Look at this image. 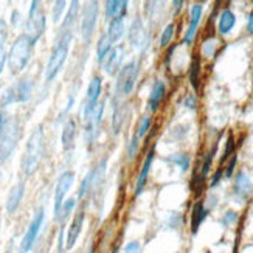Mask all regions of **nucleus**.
I'll return each mask as SVG.
<instances>
[{
	"mask_svg": "<svg viewBox=\"0 0 253 253\" xmlns=\"http://www.w3.org/2000/svg\"><path fill=\"white\" fill-rule=\"evenodd\" d=\"M183 5V2H174V6H175V13H177V11L180 9V6Z\"/></svg>",
	"mask_w": 253,
	"mask_h": 253,
	"instance_id": "nucleus-47",
	"label": "nucleus"
},
{
	"mask_svg": "<svg viewBox=\"0 0 253 253\" xmlns=\"http://www.w3.org/2000/svg\"><path fill=\"white\" fill-rule=\"evenodd\" d=\"M233 191H235V196L241 201H244L249 197V194L252 191V182H250V177L244 171L236 174V179L233 183Z\"/></svg>",
	"mask_w": 253,
	"mask_h": 253,
	"instance_id": "nucleus-16",
	"label": "nucleus"
},
{
	"mask_svg": "<svg viewBox=\"0 0 253 253\" xmlns=\"http://www.w3.org/2000/svg\"><path fill=\"white\" fill-rule=\"evenodd\" d=\"M129 42L134 47H141V43L145 42V28L140 19H135L132 22L130 30H129Z\"/></svg>",
	"mask_w": 253,
	"mask_h": 253,
	"instance_id": "nucleus-21",
	"label": "nucleus"
},
{
	"mask_svg": "<svg viewBox=\"0 0 253 253\" xmlns=\"http://www.w3.org/2000/svg\"><path fill=\"white\" fill-rule=\"evenodd\" d=\"M123 54H125L123 47H115L111 50V53L107 54V58L103 61L104 62L103 69L107 75H115L120 70V65H122V61H123Z\"/></svg>",
	"mask_w": 253,
	"mask_h": 253,
	"instance_id": "nucleus-14",
	"label": "nucleus"
},
{
	"mask_svg": "<svg viewBox=\"0 0 253 253\" xmlns=\"http://www.w3.org/2000/svg\"><path fill=\"white\" fill-rule=\"evenodd\" d=\"M154 156H156V151H154V148H152V149L148 152V156H146V159H145V163H143L141 171H140V174H138V179H137V183H135V196H140L141 191L145 190V185H146L148 175H149V171H151V165H152Z\"/></svg>",
	"mask_w": 253,
	"mask_h": 253,
	"instance_id": "nucleus-18",
	"label": "nucleus"
},
{
	"mask_svg": "<svg viewBox=\"0 0 253 253\" xmlns=\"http://www.w3.org/2000/svg\"><path fill=\"white\" fill-rule=\"evenodd\" d=\"M65 2H62V0H59V2H54L53 5V11H51V16H53V22L54 24H58V22L61 20L62 17V13H64V9H65Z\"/></svg>",
	"mask_w": 253,
	"mask_h": 253,
	"instance_id": "nucleus-37",
	"label": "nucleus"
},
{
	"mask_svg": "<svg viewBox=\"0 0 253 253\" xmlns=\"http://www.w3.org/2000/svg\"><path fill=\"white\" fill-rule=\"evenodd\" d=\"M174 36V24H169L165 27V30L162 31V36H160V47H167L168 43L171 42Z\"/></svg>",
	"mask_w": 253,
	"mask_h": 253,
	"instance_id": "nucleus-35",
	"label": "nucleus"
},
{
	"mask_svg": "<svg viewBox=\"0 0 253 253\" xmlns=\"http://www.w3.org/2000/svg\"><path fill=\"white\" fill-rule=\"evenodd\" d=\"M103 114H104V103H98L95 111L92 112L89 120H87V126H85V137H87V140H89V143H93L98 138V132H100Z\"/></svg>",
	"mask_w": 253,
	"mask_h": 253,
	"instance_id": "nucleus-12",
	"label": "nucleus"
},
{
	"mask_svg": "<svg viewBox=\"0 0 253 253\" xmlns=\"http://www.w3.org/2000/svg\"><path fill=\"white\" fill-rule=\"evenodd\" d=\"M127 2H118V0H109L106 2V17H123L126 13Z\"/></svg>",
	"mask_w": 253,
	"mask_h": 253,
	"instance_id": "nucleus-26",
	"label": "nucleus"
},
{
	"mask_svg": "<svg viewBox=\"0 0 253 253\" xmlns=\"http://www.w3.org/2000/svg\"><path fill=\"white\" fill-rule=\"evenodd\" d=\"M106 167H107V160L103 159L100 160V163L89 172V182H90V190H96L98 186L101 185L103 179H104V172H106Z\"/></svg>",
	"mask_w": 253,
	"mask_h": 253,
	"instance_id": "nucleus-22",
	"label": "nucleus"
},
{
	"mask_svg": "<svg viewBox=\"0 0 253 253\" xmlns=\"http://www.w3.org/2000/svg\"><path fill=\"white\" fill-rule=\"evenodd\" d=\"M72 39H73V33H59V36L56 39V45H54L48 64L45 67V80L48 83L56 78V75L62 69L65 59H67Z\"/></svg>",
	"mask_w": 253,
	"mask_h": 253,
	"instance_id": "nucleus-3",
	"label": "nucleus"
},
{
	"mask_svg": "<svg viewBox=\"0 0 253 253\" xmlns=\"http://www.w3.org/2000/svg\"><path fill=\"white\" fill-rule=\"evenodd\" d=\"M45 25H47L45 16H43V13H42V9L39 6V2H31L25 35L31 39L33 43H36L38 39L42 36L43 30H45Z\"/></svg>",
	"mask_w": 253,
	"mask_h": 253,
	"instance_id": "nucleus-7",
	"label": "nucleus"
},
{
	"mask_svg": "<svg viewBox=\"0 0 253 253\" xmlns=\"http://www.w3.org/2000/svg\"><path fill=\"white\" fill-rule=\"evenodd\" d=\"M236 221H238V213L233 211V210H227V211L224 213L222 219H221V225L225 227V228H228V227L235 225Z\"/></svg>",
	"mask_w": 253,
	"mask_h": 253,
	"instance_id": "nucleus-36",
	"label": "nucleus"
},
{
	"mask_svg": "<svg viewBox=\"0 0 253 253\" xmlns=\"http://www.w3.org/2000/svg\"><path fill=\"white\" fill-rule=\"evenodd\" d=\"M100 93H101V78L100 76H93L89 87H87V95H85V100L83 104V117L85 122L89 120V117L95 111L98 100H100Z\"/></svg>",
	"mask_w": 253,
	"mask_h": 253,
	"instance_id": "nucleus-9",
	"label": "nucleus"
},
{
	"mask_svg": "<svg viewBox=\"0 0 253 253\" xmlns=\"http://www.w3.org/2000/svg\"><path fill=\"white\" fill-rule=\"evenodd\" d=\"M19 140V123L6 111H0V163L13 154Z\"/></svg>",
	"mask_w": 253,
	"mask_h": 253,
	"instance_id": "nucleus-1",
	"label": "nucleus"
},
{
	"mask_svg": "<svg viewBox=\"0 0 253 253\" xmlns=\"http://www.w3.org/2000/svg\"><path fill=\"white\" fill-rule=\"evenodd\" d=\"M125 35V19L123 17H115L111 20L109 24V30H107V36L112 42H117L123 38Z\"/></svg>",
	"mask_w": 253,
	"mask_h": 253,
	"instance_id": "nucleus-24",
	"label": "nucleus"
},
{
	"mask_svg": "<svg viewBox=\"0 0 253 253\" xmlns=\"http://www.w3.org/2000/svg\"><path fill=\"white\" fill-rule=\"evenodd\" d=\"M85 253H95V247H93V244H92V246L89 247V250H87Z\"/></svg>",
	"mask_w": 253,
	"mask_h": 253,
	"instance_id": "nucleus-48",
	"label": "nucleus"
},
{
	"mask_svg": "<svg viewBox=\"0 0 253 253\" xmlns=\"http://www.w3.org/2000/svg\"><path fill=\"white\" fill-rule=\"evenodd\" d=\"M73 208H75V199H73V197H70V199H67V201H64V204H62V207L59 208L58 214L54 216V219H56V222L64 224V222L69 219L70 213L73 211Z\"/></svg>",
	"mask_w": 253,
	"mask_h": 253,
	"instance_id": "nucleus-31",
	"label": "nucleus"
},
{
	"mask_svg": "<svg viewBox=\"0 0 253 253\" xmlns=\"http://www.w3.org/2000/svg\"><path fill=\"white\" fill-rule=\"evenodd\" d=\"M151 127V117L149 115H145L141 120H140V123H138V127H137V132H135V137L140 140L146 135V132L149 130Z\"/></svg>",
	"mask_w": 253,
	"mask_h": 253,
	"instance_id": "nucleus-34",
	"label": "nucleus"
},
{
	"mask_svg": "<svg viewBox=\"0 0 253 253\" xmlns=\"http://www.w3.org/2000/svg\"><path fill=\"white\" fill-rule=\"evenodd\" d=\"M233 151H235V138H233L232 134H230L228 138H227V143H225V151H224L222 157H221V163H224L230 157V154H232Z\"/></svg>",
	"mask_w": 253,
	"mask_h": 253,
	"instance_id": "nucleus-38",
	"label": "nucleus"
},
{
	"mask_svg": "<svg viewBox=\"0 0 253 253\" xmlns=\"http://www.w3.org/2000/svg\"><path fill=\"white\" fill-rule=\"evenodd\" d=\"M43 141H45L43 140V130L39 126L30 135L28 143L25 146L24 157H22V171H24L25 175H31L38 169L43 156V148H45V143Z\"/></svg>",
	"mask_w": 253,
	"mask_h": 253,
	"instance_id": "nucleus-2",
	"label": "nucleus"
},
{
	"mask_svg": "<svg viewBox=\"0 0 253 253\" xmlns=\"http://www.w3.org/2000/svg\"><path fill=\"white\" fill-rule=\"evenodd\" d=\"M137 151H138V138L134 135L129 141V146H127V159L132 160L137 156Z\"/></svg>",
	"mask_w": 253,
	"mask_h": 253,
	"instance_id": "nucleus-39",
	"label": "nucleus"
},
{
	"mask_svg": "<svg viewBox=\"0 0 253 253\" xmlns=\"http://www.w3.org/2000/svg\"><path fill=\"white\" fill-rule=\"evenodd\" d=\"M185 106L188 109H194L196 107V96L194 95H188L185 98Z\"/></svg>",
	"mask_w": 253,
	"mask_h": 253,
	"instance_id": "nucleus-44",
	"label": "nucleus"
},
{
	"mask_svg": "<svg viewBox=\"0 0 253 253\" xmlns=\"http://www.w3.org/2000/svg\"><path fill=\"white\" fill-rule=\"evenodd\" d=\"M199 73H201V61L199 58H194L191 62V69H190V81H191V85L194 87V90L199 89Z\"/></svg>",
	"mask_w": 253,
	"mask_h": 253,
	"instance_id": "nucleus-33",
	"label": "nucleus"
},
{
	"mask_svg": "<svg viewBox=\"0 0 253 253\" xmlns=\"http://www.w3.org/2000/svg\"><path fill=\"white\" fill-rule=\"evenodd\" d=\"M111 50H112V41L109 39L107 35H103L100 38V41H98V43H96V58H98V62H103L107 58V54L111 53Z\"/></svg>",
	"mask_w": 253,
	"mask_h": 253,
	"instance_id": "nucleus-29",
	"label": "nucleus"
},
{
	"mask_svg": "<svg viewBox=\"0 0 253 253\" xmlns=\"http://www.w3.org/2000/svg\"><path fill=\"white\" fill-rule=\"evenodd\" d=\"M202 5H193L191 6V17H190V27L186 30V35H185V39L183 42L185 43H191L194 36H196V31L199 28V22H201V17H202Z\"/></svg>",
	"mask_w": 253,
	"mask_h": 253,
	"instance_id": "nucleus-19",
	"label": "nucleus"
},
{
	"mask_svg": "<svg viewBox=\"0 0 253 253\" xmlns=\"http://www.w3.org/2000/svg\"><path fill=\"white\" fill-rule=\"evenodd\" d=\"M236 24V17L233 14V11L232 9H224L221 16H219V33L221 35H228L230 31L233 30Z\"/></svg>",
	"mask_w": 253,
	"mask_h": 253,
	"instance_id": "nucleus-23",
	"label": "nucleus"
},
{
	"mask_svg": "<svg viewBox=\"0 0 253 253\" xmlns=\"http://www.w3.org/2000/svg\"><path fill=\"white\" fill-rule=\"evenodd\" d=\"M247 30H249V33L250 35H253V11L250 13V16H249V22H247Z\"/></svg>",
	"mask_w": 253,
	"mask_h": 253,
	"instance_id": "nucleus-45",
	"label": "nucleus"
},
{
	"mask_svg": "<svg viewBox=\"0 0 253 253\" xmlns=\"http://www.w3.org/2000/svg\"><path fill=\"white\" fill-rule=\"evenodd\" d=\"M236 162H238V157L233 156L232 160H230V163H228L227 169H225V177H227V179L232 177V174H233V171H235V167H236Z\"/></svg>",
	"mask_w": 253,
	"mask_h": 253,
	"instance_id": "nucleus-42",
	"label": "nucleus"
},
{
	"mask_svg": "<svg viewBox=\"0 0 253 253\" xmlns=\"http://www.w3.org/2000/svg\"><path fill=\"white\" fill-rule=\"evenodd\" d=\"M11 22H13L14 27L19 24V13H17V11H14V13H13V20H11Z\"/></svg>",
	"mask_w": 253,
	"mask_h": 253,
	"instance_id": "nucleus-46",
	"label": "nucleus"
},
{
	"mask_svg": "<svg viewBox=\"0 0 253 253\" xmlns=\"http://www.w3.org/2000/svg\"><path fill=\"white\" fill-rule=\"evenodd\" d=\"M216 47L214 41H208V42H204V47H202V51L205 56H213V50Z\"/></svg>",
	"mask_w": 253,
	"mask_h": 253,
	"instance_id": "nucleus-41",
	"label": "nucleus"
},
{
	"mask_svg": "<svg viewBox=\"0 0 253 253\" xmlns=\"http://www.w3.org/2000/svg\"><path fill=\"white\" fill-rule=\"evenodd\" d=\"M98 19V2H89L83 11V22H81V36L84 41L89 42L96 27Z\"/></svg>",
	"mask_w": 253,
	"mask_h": 253,
	"instance_id": "nucleus-10",
	"label": "nucleus"
},
{
	"mask_svg": "<svg viewBox=\"0 0 253 253\" xmlns=\"http://www.w3.org/2000/svg\"><path fill=\"white\" fill-rule=\"evenodd\" d=\"M84 219H85V214L84 211H78L75 214L73 221L69 227V232H67V239H65V249L67 250H72L76 244V241H78L80 235H81V230L84 227Z\"/></svg>",
	"mask_w": 253,
	"mask_h": 253,
	"instance_id": "nucleus-13",
	"label": "nucleus"
},
{
	"mask_svg": "<svg viewBox=\"0 0 253 253\" xmlns=\"http://www.w3.org/2000/svg\"><path fill=\"white\" fill-rule=\"evenodd\" d=\"M43 217H45V211H43L42 208H39V210L36 211V214L33 216V219H31V222H30V225L27 228L25 236L22 238V241H20L19 253H28L33 249V246H35L36 239L39 236L41 228H42Z\"/></svg>",
	"mask_w": 253,
	"mask_h": 253,
	"instance_id": "nucleus-8",
	"label": "nucleus"
},
{
	"mask_svg": "<svg viewBox=\"0 0 253 253\" xmlns=\"http://www.w3.org/2000/svg\"><path fill=\"white\" fill-rule=\"evenodd\" d=\"M167 160L174 165H177L182 172H186L190 169V157L186 156V154H172V156H169Z\"/></svg>",
	"mask_w": 253,
	"mask_h": 253,
	"instance_id": "nucleus-32",
	"label": "nucleus"
},
{
	"mask_svg": "<svg viewBox=\"0 0 253 253\" xmlns=\"http://www.w3.org/2000/svg\"><path fill=\"white\" fill-rule=\"evenodd\" d=\"M125 118H126V106L125 104H118L114 111V118H112V129H114V134L118 135L122 132L123 123H125Z\"/></svg>",
	"mask_w": 253,
	"mask_h": 253,
	"instance_id": "nucleus-30",
	"label": "nucleus"
},
{
	"mask_svg": "<svg viewBox=\"0 0 253 253\" xmlns=\"http://www.w3.org/2000/svg\"><path fill=\"white\" fill-rule=\"evenodd\" d=\"M123 253H141V246H140V243H137V241H132V243L126 244Z\"/></svg>",
	"mask_w": 253,
	"mask_h": 253,
	"instance_id": "nucleus-40",
	"label": "nucleus"
},
{
	"mask_svg": "<svg viewBox=\"0 0 253 253\" xmlns=\"http://www.w3.org/2000/svg\"><path fill=\"white\" fill-rule=\"evenodd\" d=\"M208 211L210 210L205 207L204 202H196L193 205V211H191V233L193 235H197V232H199L202 222L208 216Z\"/></svg>",
	"mask_w": 253,
	"mask_h": 253,
	"instance_id": "nucleus-17",
	"label": "nucleus"
},
{
	"mask_svg": "<svg viewBox=\"0 0 253 253\" xmlns=\"http://www.w3.org/2000/svg\"><path fill=\"white\" fill-rule=\"evenodd\" d=\"M24 193H25L24 182H17L13 188H11V191L8 194V199H6V205H5L8 213H14L17 210L22 199H24Z\"/></svg>",
	"mask_w": 253,
	"mask_h": 253,
	"instance_id": "nucleus-15",
	"label": "nucleus"
},
{
	"mask_svg": "<svg viewBox=\"0 0 253 253\" xmlns=\"http://www.w3.org/2000/svg\"><path fill=\"white\" fill-rule=\"evenodd\" d=\"M165 92H167V87H165V83L163 81H156L151 89V95H149V100H148V106H149V111L151 112H156L163 96H165Z\"/></svg>",
	"mask_w": 253,
	"mask_h": 253,
	"instance_id": "nucleus-20",
	"label": "nucleus"
},
{
	"mask_svg": "<svg viewBox=\"0 0 253 253\" xmlns=\"http://www.w3.org/2000/svg\"><path fill=\"white\" fill-rule=\"evenodd\" d=\"M75 135H76V125L73 122V118H67V122L64 123V127H62V146H64V149H69L73 145Z\"/></svg>",
	"mask_w": 253,
	"mask_h": 253,
	"instance_id": "nucleus-25",
	"label": "nucleus"
},
{
	"mask_svg": "<svg viewBox=\"0 0 253 253\" xmlns=\"http://www.w3.org/2000/svg\"><path fill=\"white\" fill-rule=\"evenodd\" d=\"M6 41H8V28L3 20H0V73L3 72L6 62Z\"/></svg>",
	"mask_w": 253,
	"mask_h": 253,
	"instance_id": "nucleus-28",
	"label": "nucleus"
},
{
	"mask_svg": "<svg viewBox=\"0 0 253 253\" xmlns=\"http://www.w3.org/2000/svg\"><path fill=\"white\" fill-rule=\"evenodd\" d=\"M33 92V81L30 78H22L14 85H11L9 89L5 90L0 100V106L6 107L14 103H25L30 100Z\"/></svg>",
	"mask_w": 253,
	"mask_h": 253,
	"instance_id": "nucleus-5",
	"label": "nucleus"
},
{
	"mask_svg": "<svg viewBox=\"0 0 253 253\" xmlns=\"http://www.w3.org/2000/svg\"><path fill=\"white\" fill-rule=\"evenodd\" d=\"M137 76H138L137 62L135 61L127 62L125 67H122V69H120V72H118L115 93L118 96H126V95L132 93V90H134V87H135Z\"/></svg>",
	"mask_w": 253,
	"mask_h": 253,
	"instance_id": "nucleus-6",
	"label": "nucleus"
},
{
	"mask_svg": "<svg viewBox=\"0 0 253 253\" xmlns=\"http://www.w3.org/2000/svg\"><path fill=\"white\" fill-rule=\"evenodd\" d=\"M222 174H224V168H219L216 172H214V175H213V179H211V182H210V186L211 188H214V186L221 182V177H222Z\"/></svg>",
	"mask_w": 253,
	"mask_h": 253,
	"instance_id": "nucleus-43",
	"label": "nucleus"
},
{
	"mask_svg": "<svg viewBox=\"0 0 253 253\" xmlns=\"http://www.w3.org/2000/svg\"><path fill=\"white\" fill-rule=\"evenodd\" d=\"M75 182V174L72 171H65L64 174L59 175L58 183H56V190H54V216L58 214L59 208L62 207L67 191L72 188V185Z\"/></svg>",
	"mask_w": 253,
	"mask_h": 253,
	"instance_id": "nucleus-11",
	"label": "nucleus"
},
{
	"mask_svg": "<svg viewBox=\"0 0 253 253\" xmlns=\"http://www.w3.org/2000/svg\"><path fill=\"white\" fill-rule=\"evenodd\" d=\"M112 253H118V247H115V249L112 250Z\"/></svg>",
	"mask_w": 253,
	"mask_h": 253,
	"instance_id": "nucleus-49",
	"label": "nucleus"
},
{
	"mask_svg": "<svg viewBox=\"0 0 253 253\" xmlns=\"http://www.w3.org/2000/svg\"><path fill=\"white\" fill-rule=\"evenodd\" d=\"M78 11H80V2H72L69 13L65 16V20L61 27V33H72L73 25L76 22V16H78Z\"/></svg>",
	"mask_w": 253,
	"mask_h": 253,
	"instance_id": "nucleus-27",
	"label": "nucleus"
},
{
	"mask_svg": "<svg viewBox=\"0 0 253 253\" xmlns=\"http://www.w3.org/2000/svg\"><path fill=\"white\" fill-rule=\"evenodd\" d=\"M35 43L31 42V39L25 35L17 36V39L14 41L13 47L9 50L8 54V67L11 70V73H20L27 67V64L31 58V50Z\"/></svg>",
	"mask_w": 253,
	"mask_h": 253,
	"instance_id": "nucleus-4",
	"label": "nucleus"
}]
</instances>
